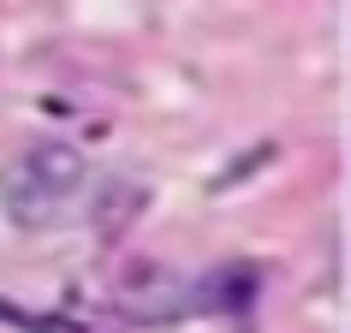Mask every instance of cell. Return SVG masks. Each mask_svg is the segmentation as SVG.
Wrapping results in <instances>:
<instances>
[{
  "instance_id": "cell-1",
  "label": "cell",
  "mask_w": 351,
  "mask_h": 333,
  "mask_svg": "<svg viewBox=\"0 0 351 333\" xmlns=\"http://www.w3.org/2000/svg\"><path fill=\"white\" fill-rule=\"evenodd\" d=\"M84 155L72 143H30L24 155L0 166V208H6V221L19 226V232H42V226H54L72 197L84 190Z\"/></svg>"
}]
</instances>
